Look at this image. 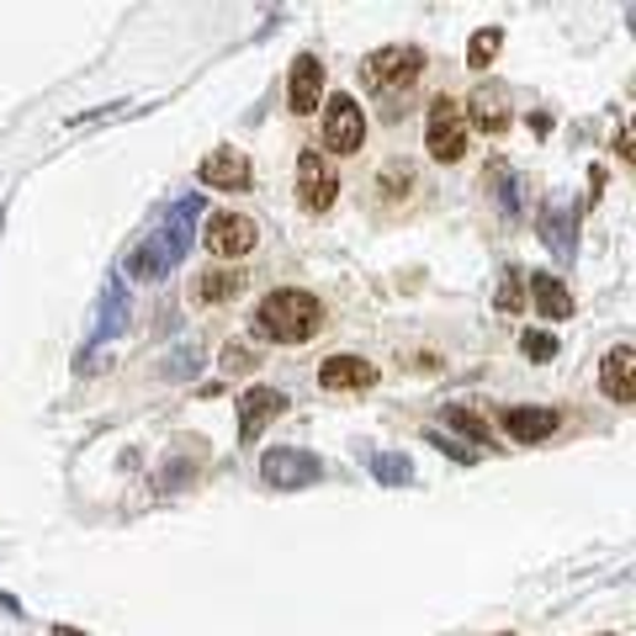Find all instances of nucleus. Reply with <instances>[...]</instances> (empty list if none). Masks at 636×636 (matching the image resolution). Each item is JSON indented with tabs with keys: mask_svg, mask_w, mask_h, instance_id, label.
I'll use <instances>...</instances> for the list:
<instances>
[{
	"mask_svg": "<svg viewBox=\"0 0 636 636\" xmlns=\"http://www.w3.org/2000/svg\"><path fill=\"white\" fill-rule=\"evenodd\" d=\"M196 213H202V192H192V196H181L171 213H165V223L148 234L144 245L127 255V270L139 276V281H160L171 266H181L186 260V249H192V223H196Z\"/></svg>",
	"mask_w": 636,
	"mask_h": 636,
	"instance_id": "nucleus-1",
	"label": "nucleus"
},
{
	"mask_svg": "<svg viewBox=\"0 0 636 636\" xmlns=\"http://www.w3.org/2000/svg\"><path fill=\"white\" fill-rule=\"evenodd\" d=\"M318 329H324V302L314 293L281 287V293L260 297L255 308V335L270 345H308Z\"/></svg>",
	"mask_w": 636,
	"mask_h": 636,
	"instance_id": "nucleus-2",
	"label": "nucleus"
},
{
	"mask_svg": "<svg viewBox=\"0 0 636 636\" xmlns=\"http://www.w3.org/2000/svg\"><path fill=\"white\" fill-rule=\"evenodd\" d=\"M361 74H367V85L377 96H392V91H409L419 74H424V53L414 43H392V49L371 53L367 64H361Z\"/></svg>",
	"mask_w": 636,
	"mask_h": 636,
	"instance_id": "nucleus-3",
	"label": "nucleus"
},
{
	"mask_svg": "<svg viewBox=\"0 0 636 636\" xmlns=\"http://www.w3.org/2000/svg\"><path fill=\"white\" fill-rule=\"evenodd\" d=\"M424 148L441 160V165H457L466 154V112L457 96H435L430 101V117H424Z\"/></svg>",
	"mask_w": 636,
	"mask_h": 636,
	"instance_id": "nucleus-4",
	"label": "nucleus"
},
{
	"mask_svg": "<svg viewBox=\"0 0 636 636\" xmlns=\"http://www.w3.org/2000/svg\"><path fill=\"white\" fill-rule=\"evenodd\" d=\"M260 478L281 493L314 489L318 478H324V462H318L314 451H302V445H270L266 457H260Z\"/></svg>",
	"mask_w": 636,
	"mask_h": 636,
	"instance_id": "nucleus-5",
	"label": "nucleus"
},
{
	"mask_svg": "<svg viewBox=\"0 0 636 636\" xmlns=\"http://www.w3.org/2000/svg\"><path fill=\"white\" fill-rule=\"evenodd\" d=\"M335 192H340L335 165H329L318 148H302V154H297V207H302V213H329V207H335Z\"/></svg>",
	"mask_w": 636,
	"mask_h": 636,
	"instance_id": "nucleus-6",
	"label": "nucleus"
},
{
	"mask_svg": "<svg viewBox=\"0 0 636 636\" xmlns=\"http://www.w3.org/2000/svg\"><path fill=\"white\" fill-rule=\"evenodd\" d=\"M361 144H367V112H361V101L329 96V106H324V148L356 154Z\"/></svg>",
	"mask_w": 636,
	"mask_h": 636,
	"instance_id": "nucleus-7",
	"label": "nucleus"
},
{
	"mask_svg": "<svg viewBox=\"0 0 636 636\" xmlns=\"http://www.w3.org/2000/svg\"><path fill=\"white\" fill-rule=\"evenodd\" d=\"M202 245L213 249L218 260H239L249 249L260 245V228L245 218V213H213L207 218V234H202Z\"/></svg>",
	"mask_w": 636,
	"mask_h": 636,
	"instance_id": "nucleus-8",
	"label": "nucleus"
},
{
	"mask_svg": "<svg viewBox=\"0 0 636 636\" xmlns=\"http://www.w3.org/2000/svg\"><path fill=\"white\" fill-rule=\"evenodd\" d=\"M196 181H202L207 192H249L255 171H249V160L239 148H213V154L196 165Z\"/></svg>",
	"mask_w": 636,
	"mask_h": 636,
	"instance_id": "nucleus-9",
	"label": "nucleus"
},
{
	"mask_svg": "<svg viewBox=\"0 0 636 636\" xmlns=\"http://www.w3.org/2000/svg\"><path fill=\"white\" fill-rule=\"evenodd\" d=\"M287 409V392H276V388H249L245 398H239V441L255 445L260 441V430H266L270 419Z\"/></svg>",
	"mask_w": 636,
	"mask_h": 636,
	"instance_id": "nucleus-10",
	"label": "nucleus"
},
{
	"mask_svg": "<svg viewBox=\"0 0 636 636\" xmlns=\"http://www.w3.org/2000/svg\"><path fill=\"white\" fill-rule=\"evenodd\" d=\"M462 112H466V123H478L489 139H499L504 127H510V96H504V85H478L472 91V101H462Z\"/></svg>",
	"mask_w": 636,
	"mask_h": 636,
	"instance_id": "nucleus-11",
	"label": "nucleus"
},
{
	"mask_svg": "<svg viewBox=\"0 0 636 636\" xmlns=\"http://www.w3.org/2000/svg\"><path fill=\"white\" fill-rule=\"evenodd\" d=\"M318 96H324V64H318L314 53H297L293 80H287V106H293L297 117H308V112H318Z\"/></svg>",
	"mask_w": 636,
	"mask_h": 636,
	"instance_id": "nucleus-12",
	"label": "nucleus"
},
{
	"mask_svg": "<svg viewBox=\"0 0 636 636\" xmlns=\"http://www.w3.org/2000/svg\"><path fill=\"white\" fill-rule=\"evenodd\" d=\"M377 382V367L361 361V356H329L324 367H318V388L324 392H361Z\"/></svg>",
	"mask_w": 636,
	"mask_h": 636,
	"instance_id": "nucleus-13",
	"label": "nucleus"
},
{
	"mask_svg": "<svg viewBox=\"0 0 636 636\" xmlns=\"http://www.w3.org/2000/svg\"><path fill=\"white\" fill-rule=\"evenodd\" d=\"M599 392H605L611 403H632L636 398V350L632 345H615L611 356H605V367H599Z\"/></svg>",
	"mask_w": 636,
	"mask_h": 636,
	"instance_id": "nucleus-14",
	"label": "nucleus"
},
{
	"mask_svg": "<svg viewBox=\"0 0 636 636\" xmlns=\"http://www.w3.org/2000/svg\"><path fill=\"white\" fill-rule=\"evenodd\" d=\"M578 218H573V207L567 202H546L541 207V239H546V249L557 255V260H573V249H578Z\"/></svg>",
	"mask_w": 636,
	"mask_h": 636,
	"instance_id": "nucleus-15",
	"label": "nucleus"
},
{
	"mask_svg": "<svg viewBox=\"0 0 636 636\" xmlns=\"http://www.w3.org/2000/svg\"><path fill=\"white\" fill-rule=\"evenodd\" d=\"M525 281H531V297H536V314H541V318H552V324H563V318H573V293L563 287V276H546V270H531Z\"/></svg>",
	"mask_w": 636,
	"mask_h": 636,
	"instance_id": "nucleus-16",
	"label": "nucleus"
},
{
	"mask_svg": "<svg viewBox=\"0 0 636 636\" xmlns=\"http://www.w3.org/2000/svg\"><path fill=\"white\" fill-rule=\"evenodd\" d=\"M557 409H510L504 414V430H510L520 445H536V441H546V435H557Z\"/></svg>",
	"mask_w": 636,
	"mask_h": 636,
	"instance_id": "nucleus-17",
	"label": "nucleus"
},
{
	"mask_svg": "<svg viewBox=\"0 0 636 636\" xmlns=\"http://www.w3.org/2000/svg\"><path fill=\"white\" fill-rule=\"evenodd\" d=\"M196 302H207V308H218V302H234V297L245 293V270H228V266H213L196 276Z\"/></svg>",
	"mask_w": 636,
	"mask_h": 636,
	"instance_id": "nucleus-18",
	"label": "nucleus"
},
{
	"mask_svg": "<svg viewBox=\"0 0 636 636\" xmlns=\"http://www.w3.org/2000/svg\"><path fill=\"white\" fill-rule=\"evenodd\" d=\"M445 424H451V430H462L466 441L493 445V424H489L483 414H472V409H462V403H451V409H445Z\"/></svg>",
	"mask_w": 636,
	"mask_h": 636,
	"instance_id": "nucleus-19",
	"label": "nucleus"
},
{
	"mask_svg": "<svg viewBox=\"0 0 636 636\" xmlns=\"http://www.w3.org/2000/svg\"><path fill=\"white\" fill-rule=\"evenodd\" d=\"M371 472H377V483H388V489H403V483L414 478L409 457H398V451H371Z\"/></svg>",
	"mask_w": 636,
	"mask_h": 636,
	"instance_id": "nucleus-20",
	"label": "nucleus"
},
{
	"mask_svg": "<svg viewBox=\"0 0 636 636\" xmlns=\"http://www.w3.org/2000/svg\"><path fill=\"white\" fill-rule=\"evenodd\" d=\"M499 49H504V32H499V27H483V32H472V43H466V64H472V70H489Z\"/></svg>",
	"mask_w": 636,
	"mask_h": 636,
	"instance_id": "nucleus-21",
	"label": "nucleus"
},
{
	"mask_svg": "<svg viewBox=\"0 0 636 636\" xmlns=\"http://www.w3.org/2000/svg\"><path fill=\"white\" fill-rule=\"evenodd\" d=\"M493 308H499V314H520V308H525V276H520V270H504V281H499V297H493Z\"/></svg>",
	"mask_w": 636,
	"mask_h": 636,
	"instance_id": "nucleus-22",
	"label": "nucleus"
},
{
	"mask_svg": "<svg viewBox=\"0 0 636 636\" xmlns=\"http://www.w3.org/2000/svg\"><path fill=\"white\" fill-rule=\"evenodd\" d=\"M520 350H525L531 361H552V356H557V335H546V329H525V335H520Z\"/></svg>",
	"mask_w": 636,
	"mask_h": 636,
	"instance_id": "nucleus-23",
	"label": "nucleus"
},
{
	"mask_svg": "<svg viewBox=\"0 0 636 636\" xmlns=\"http://www.w3.org/2000/svg\"><path fill=\"white\" fill-rule=\"evenodd\" d=\"M106 335H112V329H123V314H127V293H123V281H112V297H106Z\"/></svg>",
	"mask_w": 636,
	"mask_h": 636,
	"instance_id": "nucleus-24",
	"label": "nucleus"
},
{
	"mask_svg": "<svg viewBox=\"0 0 636 636\" xmlns=\"http://www.w3.org/2000/svg\"><path fill=\"white\" fill-rule=\"evenodd\" d=\"M249 367H255L249 345H223V371H249Z\"/></svg>",
	"mask_w": 636,
	"mask_h": 636,
	"instance_id": "nucleus-25",
	"label": "nucleus"
}]
</instances>
